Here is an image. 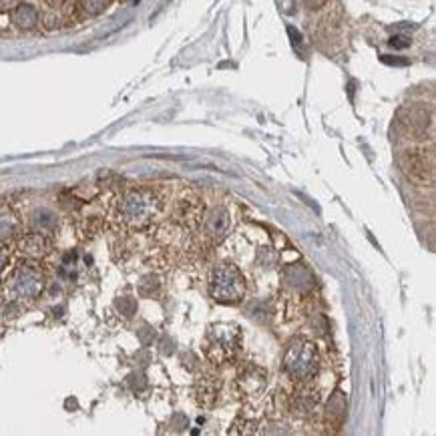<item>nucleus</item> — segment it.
Wrapping results in <instances>:
<instances>
[{
  "mask_svg": "<svg viewBox=\"0 0 436 436\" xmlns=\"http://www.w3.org/2000/svg\"><path fill=\"white\" fill-rule=\"evenodd\" d=\"M161 211V197L149 187L127 191L117 201V217L131 229H143L155 222Z\"/></svg>",
  "mask_w": 436,
  "mask_h": 436,
  "instance_id": "f257e3e1",
  "label": "nucleus"
},
{
  "mask_svg": "<svg viewBox=\"0 0 436 436\" xmlns=\"http://www.w3.org/2000/svg\"><path fill=\"white\" fill-rule=\"evenodd\" d=\"M283 374L295 384H309L320 372V352L306 338H294L281 358Z\"/></svg>",
  "mask_w": 436,
  "mask_h": 436,
  "instance_id": "f03ea898",
  "label": "nucleus"
},
{
  "mask_svg": "<svg viewBox=\"0 0 436 436\" xmlns=\"http://www.w3.org/2000/svg\"><path fill=\"white\" fill-rule=\"evenodd\" d=\"M210 294L217 304H224V306L241 304L248 294V281L238 266L229 262H222L211 269Z\"/></svg>",
  "mask_w": 436,
  "mask_h": 436,
  "instance_id": "7ed1b4c3",
  "label": "nucleus"
},
{
  "mask_svg": "<svg viewBox=\"0 0 436 436\" xmlns=\"http://www.w3.org/2000/svg\"><path fill=\"white\" fill-rule=\"evenodd\" d=\"M241 346V330L238 323H213L205 336V354L213 366L231 364Z\"/></svg>",
  "mask_w": 436,
  "mask_h": 436,
  "instance_id": "20e7f679",
  "label": "nucleus"
},
{
  "mask_svg": "<svg viewBox=\"0 0 436 436\" xmlns=\"http://www.w3.org/2000/svg\"><path fill=\"white\" fill-rule=\"evenodd\" d=\"M44 271L37 264L28 262L14 269L6 280V294L18 302H32L44 290Z\"/></svg>",
  "mask_w": 436,
  "mask_h": 436,
  "instance_id": "39448f33",
  "label": "nucleus"
},
{
  "mask_svg": "<svg viewBox=\"0 0 436 436\" xmlns=\"http://www.w3.org/2000/svg\"><path fill=\"white\" fill-rule=\"evenodd\" d=\"M267 386V372L262 366L248 362L238 370L236 376V390H238L239 398L245 400H255L259 398Z\"/></svg>",
  "mask_w": 436,
  "mask_h": 436,
  "instance_id": "423d86ee",
  "label": "nucleus"
},
{
  "mask_svg": "<svg viewBox=\"0 0 436 436\" xmlns=\"http://www.w3.org/2000/svg\"><path fill=\"white\" fill-rule=\"evenodd\" d=\"M402 167L412 181L432 183L435 179V155L426 149H410L402 155Z\"/></svg>",
  "mask_w": 436,
  "mask_h": 436,
  "instance_id": "0eeeda50",
  "label": "nucleus"
},
{
  "mask_svg": "<svg viewBox=\"0 0 436 436\" xmlns=\"http://www.w3.org/2000/svg\"><path fill=\"white\" fill-rule=\"evenodd\" d=\"M199 227H201V238L207 239L211 243H219L231 227L229 211L225 210L224 205L213 207L210 213H203V219H201Z\"/></svg>",
  "mask_w": 436,
  "mask_h": 436,
  "instance_id": "6e6552de",
  "label": "nucleus"
},
{
  "mask_svg": "<svg viewBox=\"0 0 436 436\" xmlns=\"http://www.w3.org/2000/svg\"><path fill=\"white\" fill-rule=\"evenodd\" d=\"M320 404V394L318 390H312L308 384H297V388L292 390L288 396V408L290 412L300 416V418H308L316 412V408Z\"/></svg>",
  "mask_w": 436,
  "mask_h": 436,
  "instance_id": "1a4fd4ad",
  "label": "nucleus"
},
{
  "mask_svg": "<svg viewBox=\"0 0 436 436\" xmlns=\"http://www.w3.org/2000/svg\"><path fill=\"white\" fill-rule=\"evenodd\" d=\"M222 390V378L219 372H215L213 368L203 370L195 380V398L201 406H211Z\"/></svg>",
  "mask_w": 436,
  "mask_h": 436,
  "instance_id": "9d476101",
  "label": "nucleus"
},
{
  "mask_svg": "<svg viewBox=\"0 0 436 436\" xmlns=\"http://www.w3.org/2000/svg\"><path fill=\"white\" fill-rule=\"evenodd\" d=\"M175 219L185 227H195L203 219V203L193 193H185L179 197L175 205Z\"/></svg>",
  "mask_w": 436,
  "mask_h": 436,
  "instance_id": "9b49d317",
  "label": "nucleus"
},
{
  "mask_svg": "<svg viewBox=\"0 0 436 436\" xmlns=\"http://www.w3.org/2000/svg\"><path fill=\"white\" fill-rule=\"evenodd\" d=\"M18 250L20 253H25L32 259H39L42 255H46L51 250V243H49V236L39 233V231H30L27 236H23L18 241Z\"/></svg>",
  "mask_w": 436,
  "mask_h": 436,
  "instance_id": "f8f14e48",
  "label": "nucleus"
},
{
  "mask_svg": "<svg viewBox=\"0 0 436 436\" xmlns=\"http://www.w3.org/2000/svg\"><path fill=\"white\" fill-rule=\"evenodd\" d=\"M346 396L344 392H336L330 396V400H328V404H326V410H323V421L328 426H332V428H340L342 426V422L346 418Z\"/></svg>",
  "mask_w": 436,
  "mask_h": 436,
  "instance_id": "ddd939ff",
  "label": "nucleus"
},
{
  "mask_svg": "<svg viewBox=\"0 0 436 436\" xmlns=\"http://www.w3.org/2000/svg\"><path fill=\"white\" fill-rule=\"evenodd\" d=\"M283 278H286V283L290 288H294L295 292H308V290L314 288V276H312V271H309L308 267L302 266V264H294V266L286 267Z\"/></svg>",
  "mask_w": 436,
  "mask_h": 436,
  "instance_id": "4468645a",
  "label": "nucleus"
},
{
  "mask_svg": "<svg viewBox=\"0 0 436 436\" xmlns=\"http://www.w3.org/2000/svg\"><path fill=\"white\" fill-rule=\"evenodd\" d=\"M11 23L20 30H32L39 25V11L28 2H18L11 11Z\"/></svg>",
  "mask_w": 436,
  "mask_h": 436,
  "instance_id": "2eb2a0df",
  "label": "nucleus"
},
{
  "mask_svg": "<svg viewBox=\"0 0 436 436\" xmlns=\"http://www.w3.org/2000/svg\"><path fill=\"white\" fill-rule=\"evenodd\" d=\"M30 227H32V231L51 236L58 227V217H56L55 211H51L49 207H39L30 213Z\"/></svg>",
  "mask_w": 436,
  "mask_h": 436,
  "instance_id": "dca6fc26",
  "label": "nucleus"
},
{
  "mask_svg": "<svg viewBox=\"0 0 436 436\" xmlns=\"http://www.w3.org/2000/svg\"><path fill=\"white\" fill-rule=\"evenodd\" d=\"M404 127L412 135H426V131L432 127V115L424 107H412L404 119Z\"/></svg>",
  "mask_w": 436,
  "mask_h": 436,
  "instance_id": "f3484780",
  "label": "nucleus"
},
{
  "mask_svg": "<svg viewBox=\"0 0 436 436\" xmlns=\"http://www.w3.org/2000/svg\"><path fill=\"white\" fill-rule=\"evenodd\" d=\"M18 217L11 210H0V241L14 238L18 233Z\"/></svg>",
  "mask_w": 436,
  "mask_h": 436,
  "instance_id": "a211bd4d",
  "label": "nucleus"
},
{
  "mask_svg": "<svg viewBox=\"0 0 436 436\" xmlns=\"http://www.w3.org/2000/svg\"><path fill=\"white\" fill-rule=\"evenodd\" d=\"M111 2L113 0H79V11L83 16L93 18V16L105 13L111 6Z\"/></svg>",
  "mask_w": 436,
  "mask_h": 436,
  "instance_id": "6ab92c4d",
  "label": "nucleus"
},
{
  "mask_svg": "<svg viewBox=\"0 0 436 436\" xmlns=\"http://www.w3.org/2000/svg\"><path fill=\"white\" fill-rule=\"evenodd\" d=\"M408 44H410V39L408 37H392L390 39V46H394V49H406Z\"/></svg>",
  "mask_w": 436,
  "mask_h": 436,
  "instance_id": "aec40b11",
  "label": "nucleus"
},
{
  "mask_svg": "<svg viewBox=\"0 0 436 436\" xmlns=\"http://www.w3.org/2000/svg\"><path fill=\"white\" fill-rule=\"evenodd\" d=\"M8 266V252L4 248H0V271Z\"/></svg>",
  "mask_w": 436,
  "mask_h": 436,
  "instance_id": "412c9836",
  "label": "nucleus"
},
{
  "mask_svg": "<svg viewBox=\"0 0 436 436\" xmlns=\"http://www.w3.org/2000/svg\"><path fill=\"white\" fill-rule=\"evenodd\" d=\"M13 2H14V0H0V11H2V8H8V6H11Z\"/></svg>",
  "mask_w": 436,
  "mask_h": 436,
  "instance_id": "4be33fe9",
  "label": "nucleus"
},
{
  "mask_svg": "<svg viewBox=\"0 0 436 436\" xmlns=\"http://www.w3.org/2000/svg\"><path fill=\"white\" fill-rule=\"evenodd\" d=\"M0 306H2V297H0Z\"/></svg>",
  "mask_w": 436,
  "mask_h": 436,
  "instance_id": "5701e85b",
  "label": "nucleus"
}]
</instances>
